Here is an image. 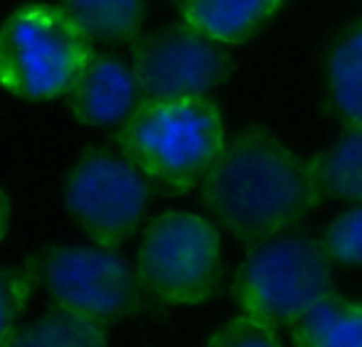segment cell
<instances>
[{"label":"cell","mask_w":362,"mask_h":347,"mask_svg":"<svg viewBox=\"0 0 362 347\" xmlns=\"http://www.w3.org/2000/svg\"><path fill=\"white\" fill-rule=\"evenodd\" d=\"M200 197L232 237L247 244L286 234L323 200L313 163L262 126L227 139L200 182Z\"/></svg>","instance_id":"obj_1"},{"label":"cell","mask_w":362,"mask_h":347,"mask_svg":"<svg viewBox=\"0 0 362 347\" xmlns=\"http://www.w3.org/2000/svg\"><path fill=\"white\" fill-rule=\"evenodd\" d=\"M114 141L153 185L185 195L207 175L227 134L222 111L210 96H173L141 99L116 126Z\"/></svg>","instance_id":"obj_2"},{"label":"cell","mask_w":362,"mask_h":347,"mask_svg":"<svg viewBox=\"0 0 362 347\" xmlns=\"http://www.w3.org/2000/svg\"><path fill=\"white\" fill-rule=\"evenodd\" d=\"M94 52V40L62 5L28 3L0 25V89L18 99L64 96Z\"/></svg>","instance_id":"obj_3"},{"label":"cell","mask_w":362,"mask_h":347,"mask_svg":"<svg viewBox=\"0 0 362 347\" xmlns=\"http://www.w3.org/2000/svg\"><path fill=\"white\" fill-rule=\"evenodd\" d=\"M333 259L323 242L298 234L254 242L234 278V295L242 310L274 325H293L315 303L333 293Z\"/></svg>","instance_id":"obj_4"},{"label":"cell","mask_w":362,"mask_h":347,"mask_svg":"<svg viewBox=\"0 0 362 347\" xmlns=\"http://www.w3.org/2000/svg\"><path fill=\"white\" fill-rule=\"evenodd\" d=\"M136 271L146 293L160 303H207L222 276V242L217 227L197 212L165 209L148 224Z\"/></svg>","instance_id":"obj_5"},{"label":"cell","mask_w":362,"mask_h":347,"mask_svg":"<svg viewBox=\"0 0 362 347\" xmlns=\"http://www.w3.org/2000/svg\"><path fill=\"white\" fill-rule=\"evenodd\" d=\"M151 200V180L126 153L89 148L64 180V207L96 244L119 249L134 237Z\"/></svg>","instance_id":"obj_6"},{"label":"cell","mask_w":362,"mask_h":347,"mask_svg":"<svg viewBox=\"0 0 362 347\" xmlns=\"http://www.w3.org/2000/svg\"><path fill=\"white\" fill-rule=\"evenodd\" d=\"M37 283L54 305L111 323L136 313L144 286L139 271L104 244H59L37 261Z\"/></svg>","instance_id":"obj_7"},{"label":"cell","mask_w":362,"mask_h":347,"mask_svg":"<svg viewBox=\"0 0 362 347\" xmlns=\"http://www.w3.org/2000/svg\"><path fill=\"white\" fill-rule=\"evenodd\" d=\"M131 67L144 99L207 96L229 76L232 57L222 42L182 23L141 33L134 40Z\"/></svg>","instance_id":"obj_8"},{"label":"cell","mask_w":362,"mask_h":347,"mask_svg":"<svg viewBox=\"0 0 362 347\" xmlns=\"http://www.w3.org/2000/svg\"><path fill=\"white\" fill-rule=\"evenodd\" d=\"M141 99L134 67L106 52H91L64 94L72 119L94 129L121 126Z\"/></svg>","instance_id":"obj_9"},{"label":"cell","mask_w":362,"mask_h":347,"mask_svg":"<svg viewBox=\"0 0 362 347\" xmlns=\"http://www.w3.org/2000/svg\"><path fill=\"white\" fill-rule=\"evenodd\" d=\"M284 0H182V20L222 45L252 37Z\"/></svg>","instance_id":"obj_10"},{"label":"cell","mask_w":362,"mask_h":347,"mask_svg":"<svg viewBox=\"0 0 362 347\" xmlns=\"http://www.w3.org/2000/svg\"><path fill=\"white\" fill-rule=\"evenodd\" d=\"M328 109L345 124H362V23L345 28L325 57Z\"/></svg>","instance_id":"obj_11"},{"label":"cell","mask_w":362,"mask_h":347,"mask_svg":"<svg viewBox=\"0 0 362 347\" xmlns=\"http://www.w3.org/2000/svg\"><path fill=\"white\" fill-rule=\"evenodd\" d=\"M291 340L305 347H362V303L330 293L291 325Z\"/></svg>","instance_id":"obj_12"},{"label":"cell","mask_w":362,"mask_h":347,"mask_svg":"<svg viewBox=\"0 0 362 347\" xmlns=\"http://www.w3.org/2000/svg\"><path fill=\"white\" fill-rule=\"evenodd\" d=\"M310 163L323 197L362 202V124H348Z\"/></svg>","instance_id":"obj_13"},{"label":"cell","mask_w":362,"mask_h":347,"mask_svg":"<svg viewBox=\"0 0 362 347\" xmlns=\"http://www.w3.org/2000/svg\"><path fill=\"white\" fill-rule=\"evenodd\" d=\"M67 15L101 42H134L144 30V0H59Z\"/></svg>","instance_id":"obj_14"},{"label":"cell","mask_w":362,"mask_h":347,"mask_svg":"<svg viewBox=\"0 0 362 347\" xmlns=\"http://www.w3.org/2000/svg\"><path fill=\"white\" fill-rule=\"evenodd\" d=\"M106 343V323L62 305L20 328L13 340V345L23 347H99Z\"/></svg>","instance_id":"obj_15"},{"label":"cell","mask_w":362,"mask_h":347,"mask_svg":"<svg viewBox=\"0 0 362 347\" xmlns=\"http://www.w3.org/2000/svg\"><path fill=\"white\" fill-rule=\"evenodd\" d=\"M35 283H37V271L0 269V347L13 345Z\"/></svg>","instance_id":"obj_16"},{"label":"cell","mask_w":362,"mask_h":347,"mask_svg":"<svg viewBox=\"0 0 362 347\" xmlns=\"http://www.w3.org/2000/svg\"><path fill=\"white\" fill-rule=\"evenodd\" d=\"M323 247L333 261L350 266L362 264V202L335 214L325 227Z\"/></svg>","instance_id":"obj_17"},{"label":"cell","mask_w":362,"mask_h":347,"mask_svg":"<svg viewBox=\"0 0 362 347\" xmlns=\"http://www.w3.org/2000/svg\"><path fill=\"white\" fill-rule=\"evenodd\" d=\"M207 345L217 347H239V345H259L274 347L279 345L276 325L257 313L242 310L237 318L227 320L224 325L215 328V333L207 338Z\"/></svg>","instance_id":"obj_18"},{"label":"cell","mask_w":362,"mask_h":347,"mask_svg":"<svg viewBox=\"0 0 362 347\" xmlns=\"http://www.w3.org/2000/svg\"><path fill=\"white\" fill-rule=\"evenodd\" d=\"M10 212H13V207H10V195L5 192V187L0 185V244H3V239L8 237Z\"/></svg>","instance_id":"obj_19"}]
</instances>
